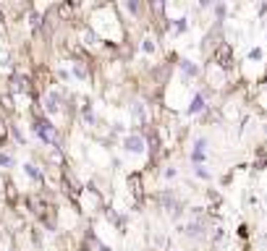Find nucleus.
<instances>
[{
	"label": "nucleus",
	"mask_w": 267,
	"mask_h": 251,
	"mask_svg": "<svg viewBox=\"0 0 267 251\" xmlns=\"http://www.w3.org/2000/svg\"><path fill=\"white\" fill-rule=\"evenodd\" d=\"M34 134L42 139V142H48V144H58V136H55V128L48 118H34Z\"/></svg>",
	"instance_id": "f257e3e1"
},
{
	"label": "nucleus",
	"mask_w": 267,
	"mask_h": 251,
	"mask_svg": "<svg viewBox=\"0 0 267 251\" xmlns=\"http://www.w3.org/2000/svg\"><path fill=\"white\" fill-rule=\"evenodd\" d=\"M215 63H217L220 68H225V71L233 66V48H231L228 42H223V45L215 50Z\"/></svg>",
	"instance_id": "f03ea898"
},
{
	"label": "nucleus",
	"mask_w": 267,
	"mask_h": 251,
	"mask_svg": "<svg viewBox=\"0 0 267 251\" xmlns=\"http://www.w3.org/2000/svg\"><path fill=\"white\" fill-rule=\"evenodd\" d=\"M123 147H126V152L139 154V152H144V139H142L139 134H131V136L123 139Z\"/></svg>",
	"instance_id": "7ed1b4c3"
},
{
	"label": "nucleus",
	"mask_w": 267,
	"mask_h": 251,
	"mask_svg": "<svg viewBox=\"0 0 267 251\" xmlns=\"http://www.w3.org/2000/svg\"><path fill=\"white\" fill-rule=\"evenodd\" d=\"M205 110V95H194V100H191V105H189V115H197V113H202Z\"/></svg>",
	"instance_id": "20e7f679"
},
{
	"label": "nucleus",
	"mask_w": 267,
	"mask_h": 251,
	"mask_svg": "<svg viewBox=\"0 0 267 251\" xmlns=\"http://www.w3.org/2000/svg\"><path fill=\"white\" fill-rule=\"evenodd\" d=\"M45 107H48V113H55V110L60 107V97L55 95V92H50L48 100H45Z\"/></svg>",
	"instance_id": "39448f33"
},
{
	"label": "nucleus",
	"mask_w": 267,
	"mask_h": 251,
	"mask_svg": "<svg viewBox=\"0 0 267 251\" xmlns=\"http://www.w3.org/2000/svg\"><path fill=\"white\" fill-rule=\"evenodd\" d=\"M181 71L186 73V76H197V73H199V68L191 60H181Z\"/></svg>",
	"instance_id": "423d86ee"
},
{
	"label": "nucleus",
	"mask_w": 267,
	"mask_h": 251,
	"mask_svg": "<svg viewBox=\"0 0 267 251\" xmlns=\"http://www.w3.org/2000/svg\"><path fill=\"white\" fill-rule=\"evenodd\" d=\"M24 170H26V175H29V178H34L37 183H42V173L37 170L34 165H24Z\"/></svg>",
	"instance_id": "0eeeda50"
},
{
	"label": "nucleus",
	"mask_w": 267,
	"mask_h": 251,
	"mask_svg": "<svg viewBox=\"0 0 267 251\" xmlns=\"http://www.w3.org/2000/svg\"><path fill=\"white\" fill-rule=\"evenodd\" d=\"M13 89L24 92V89H26V79H24V76H13Z\"/></svg>",
	"instance_id": "6e6552de"
},
{
	"label": "nucleus",
	"mask_w": 267,
	"mask_h": 251,
	"mask_svg": "<svg viewBox=\"0 0 267 251\" xmlns=\"http://www.w3.org/2000/svg\"><path fill=\"white\" fill-rule=\"evenodd\" d=\"M205 150H207V139L199 136L197 142H194V152H205Z\"/></svg>",
	"instance_id": "1a4fd4ad"
},
{
	"label": "nucleus",
	"mask_w": 267,
	"mask_h": 251,
	"mask_svg": "<svg viewBox=\"0 0 267 251\" xmlns=\"http://www.w3.org/2000/svg\"><path fill=\"white\" fill-rule=\"evenodd\" d=\"M265 165H267V152H265V150H260V157H257V167L262 170Z\"/></svg>",
	"instance_id": "9d476101"
},
{
	"label": "nucleus",
	"mask_w": 267,
	"mask_h": 251,
	"mask_svg": "<svg viewBox=\"0 0 267 251\" xmlns=\"http://www.w3.org/2000/svg\"><path fill=\"white\" fill-rule=\"evenodd\" d=\"M13 160H11V157H8V154H3V152H0V165H3V167H8V165H11Z\"/></svg>",
	"instance_id": "9b49d317"
},
{
	"label": "nucleus",
	"mask_w": 267,
	"mask_h": 251,
	"mask_svg": "<svg viewBox=\"0 0 267 251\" xmlns=\"http://www.w3.org/2000/svg\"><path fill=\"white\" fill-rule=\"evenodd\" d=\"M194 170H197V175H199V178H210V173L205 170V167H199V165H197Z\"/></svg>",
	"instance_id": "f8f14e48"
},
{
	"label": "nucleus",
	"mask_w": 267,
	"mask_h": 251,
	"mask_svg": "<svg viewBox=\"0 0 267 251\" xmlns=\"http://www.w3.org/2000/svg\"><path fill=\"white\" fill-rule=\"evenodd\" d=\"M191 160H194V162H202V160H205V152H191Z\"/></svg>",
	"instance_id": "ddd939ff"
},
{
	"label": "nucleus",
	"mask_w": 267,
	"mask_h": 251,
	"mask_svg": "<svg viewBox=\"0 0 267 251\" xmlns=\"http://www.w3.org/2000/svg\"><path fill=\"white\" fill-rule=\"evenodd\" d=\"M186 29V18H178V24H176V32H183Z\"/></svg>",
	"instance_id": "4468645a"
},
{
	"label": "nucleus",
	"mask_w": 267,
	"mask_h": 251,
	"mask_svg": "<svg viewBox=\"0 0 267 251\" xmlns=\"http://www.w3.org/2000/svg\"><path fill=\"white\" fill-rule=\"evenodd\" d=\"M249 58H252V60H260V58H262V50H252Z\"/></svg>",
	"instance_id": "2eb2a0df"
},
{
	"label": "nucleus",
	"mask_w": 267,
	"mask_h": 251,
	"mask_svg": "<svg viewBox=\"0 0 267 251\" xmlns=\"http://www.w3.org/2000/svg\"><path fill=\"white\" fill-rule=\"evenodd\" d=\"M144 50H147V52H152V50H155V42H152V40H147V42H144Z\"/></svg>",
	"instance_id": "dca6fc26"
},
{
	"label": "nucleus",
	"mask_w": 267,
	"mask_h": 251,
	"mask_svg": "<svg viewBox=\"0 0 267 251\" xmlns=\"http://www.w3.org/2000/svg\"><path fill=\"white\" fill-rule=\"evenodd\" d=\"M126 8H128L131 13H136V11H139V5H136V3H126Z\"/></svg>",
	"instance_id": "f3484780"
},
{
	"label": "nucleus",
	"mask_w": 267,
	"mask_h": 251,
	"mask_svg": "<svg viewBox=\"0 0 267 251\" xmlns=\"http://www.w3.org/2000/svg\"><path fill=\"white\" fill-rule=\"evenodd\" d=\"M3 139H5V128H3V123H0V144H3Z\"/></svg>",
	"instance_id": "a211bd4d"
},
{
	"label": "nucleus",
	"mask_w": 267,
	"mask_h": 251,
	"mask_svg": "<svg viewBox=\"0 0 267 251\" xmlns=\"http://www.w3.org/2000/svg\"><path fill=\"white\" fill-rule=\"evenodd\" d=\"M13 251H16V249H13Z\"/></svg>",
	"instance_id": "6ab92c4d"
}]
</instances>
